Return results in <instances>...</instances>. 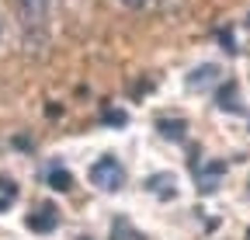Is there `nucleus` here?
<instances>
[{"label": "nucleus", "mask_w": 250, "mask_h": 240, "mask_svg": "<svg viewBox=\"0 0 250 240\" xmlns=\"http://www.w3.org/2000/svg\"><path fill=\"white\" fill-rule=\"evenodd\" d=\"M125 4H132V7H136V4H143V0H125Z\"/></svg>", "instance_id": "5"}, {"label": "nucleus", "mask_w": 250, "mask_h": 240, "mask_svg": "<svg viewBox=\"0 0 250 240\" xmlns=\"http://www.w3.org/2000/svg\"><path fill=\"white\" fill-rule=\"evenodd\" d=\"M247 240H250V230H247Z\"/></svg>", "instance_id": "6"}, {"label": "nucleus", "mask_w": 250, "mask_h": 240, "mask_svg": "<svg viewBox=\"0 0 250 240\" xmlns=\"http://www.w3.org/2000/svg\"><path fill=\"white\" fill-rule=\"evenodd\" d=\"M39 213H42V216H31L28 226H31V230H52V226H56V209L49 205V209H39Z\"/></svg>", "instance_id": "2"}, {"label": "nucleus", "mask_w": 250, "mask_h": 240, "mask_svg": "<svg viewBox=\"0 0 250 240\" xmlns=\"http://www.w3.org/2000/svg\"><path fill=\"white\" fill-rule=\"evenodd\" d=\"M21 4H24V7H28L31 14H42V11H45V4H49V0H21Z\"/></svg>", "instance_id": "4"}, {"label": "nucleus", "mask_w": 250, "mask_h": 240, "mask_svg": "<svg viewBox=\"0 0 250 240\" xmlns=\"http://www.w3.org/2000/svg\"><path fill=\"white\" fill-rule=\"evenodd\" d=\"M49 181H52V188H59V192H66V188H70V174L56 167V171L49 174Z\"/></svg>", "instance_id": "3"}, {"label": "nucleus", "mask_w": 250, "mask_h": 240, "mask_svg": "<svg viewBox=\"0 0 250 240\" xmlns=\"http://www.w3.org/2000/svg\"><path fill=\"white\" fill-rule=\"evenodd\" d=\"M90 181L98 185L101 192H118L122 181H125V171H122V164L115 157H101L98 164L90 167Z\"/></svg>", "instance_id": "1"}]
</instances>
